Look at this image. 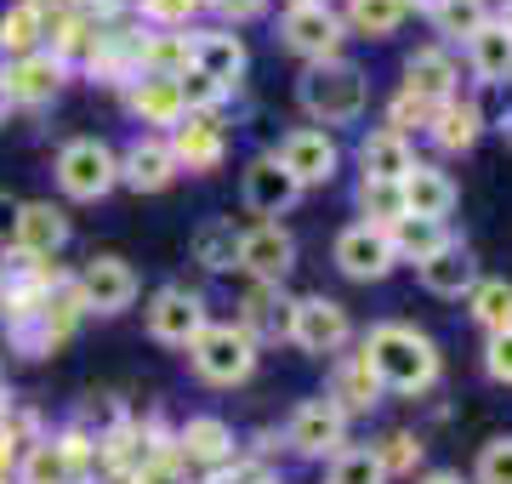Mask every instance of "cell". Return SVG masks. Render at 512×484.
<instances>
[{
  "label": "cell",
  "instance_id": "obj_1",
  "mask_svg": "<svg viewBox=\"0 0 512 484\" xmlns=\"http://www.w3.org/2000/svg\"><path fill=\"white\" fill-rule=\"evenodd\" d=\"M370 359V371H376V382H382V393H404V399H416V393H427L433 382H439V342L427 331H416V325H404V319H387V325H376V331L359 342Z\"/></svg>",
  "mask_w": 512,
  "mask_h": 484
},
{
  "label": "cell",
  "instance_id": "obj_2",
  "mask_svg": "<svg viewBox=\"0 0 512 484\" xmlns=\"http://www.w3.org/2000/svg\"><path fill=\"white\" fill-rule=\"evenodd\" d=\"M296 103L308 114L319 131L330 126H353V120H365L370 109V75L348 57H330V63H308L302 80H296Z\"/></svg>",
  "mask_w": 512,
  "mask_h": 484
},
{
  "label": "cell",
  "instance_id": "obj_3",
  "mask_svg": "<svg viewBox=\"0 0 512 484\" xmlns=\"http://www.w3.org/2000/svg\"><path fill=\"white\" fill-rule=\"evenodd\" d=\"M188 365H194V376L200 382H211V388H239V382H251L256 371V342L239 325H205L194 342H188Z\"/></svg>",
  "mask_w": 512,
  "mask_h": 484
},
{
  "label": "cell",
  "instance_id": "obj_4",
  "mask_svg": "<svg viewBox=\"0 0 512 484\" xmlns=\"http://www.w3.org/2000/svg\"><path fill=\"white\" fill-rule=\"evenodd\" d=\"M57 188L69 200H103L120 188V154L103 143V137H69L57 149Z\"/></svg>",
  "mask_w": 512,
  "mask_h": 484
},
{
  "label": "cell",
  "instance_id": "obj_5",
  "mask_svg": "<svg viewBox=\"0 0 512 484\" xmlns=\"http://www.w3.org/2000/svg\"><path fill=\"white\" fill-rule=\"evenodd\" d=\"M279 40L302 63H330V57H342V46H348V23L325 0H296V6H285V18H279Z\"/></svg>",
  "mask_w": 512,
  "mask_h": 484
},
{
  "label": "cell",
  "instance_id": "obj_6",
  "mask_svg": "<svg viewBox=\"0 0 512 484\" xmlns=\"http://www.w3.org/2000/svg\"><path fill=\"white\" fill-rule=\"evenodd\" d=\"M291 342L302 348V354L313 359H336V354H348V342H353V319L348 308L336 297H296V319H291Z\"/></svg>",
  "mask_w": 512,
  "mask_h": 484
},
{
  "label": "cell",
  "instance_id": "obj_7",
  "mask_svg": "<svg viewBox=\"0 0 512 484\" xmlns=\"http://www.w3.org/2000/svg\"><path fill=\"white\" fill-rule=\"evenodd\" d=\"M143 319H148V336H154L160 348H188V342L211 325L205 297L200 291H188V285H160V291L148 297Z\"/></svg>",
  "mask_w": 512,
  "mask_h": 484
},
{
  "label": "cell",
  "instance_id": "obj_8",
  "mask_svg": "<svg viewBox=\"0 0 512 484\" xmlns=\"http://www.w3.org/2000/svg\"><path fill=\"white\" fill-rule=\"evenodd\" d=\"M285 445H291L302 462H325V456H336V450L348 445V416L330 405L325 393H313V399H302V405L291 410Z\"/></svg>",
  "mask_w": 512,
  "mask_h": 484
},
{
  "label": "cell",
  "instance_id": "obj_9",
  "mask_svg": "<svg viewBox=\"0 0 512 484\" xmlns=\"http://www.w3.org/2000/svg\"><path fill=\"white\" fill-rule=\"evenodd\" d=\"M74 285H80V302H86V314L97 319H114L126 314L131 302H137V268H131L126 257H114V251H103V257H92L80 274H74Z\"/></svg>",
  "mask_w": 512,
  "mask_h": 484
},
{
  "label": "cell",
  "instance_id": "obj_10",
  "mask_svg": "<svg viewBox=\"0 0 512 484\" xmlns=\"http://www.w3.org/2000/svg\"><path fill=\"white\" fill-rule=\"evenodd\" d=\"M279 160V166L296 177V188H319L336 177V166H342V149H336V137L319 126H296L279 137V149H268Z\"/></svg>",
  "mask_w": 512,
  "mask_h": 484
},
{
  "label": "cell",
  "instance_id": "obj_11",
  "mask_svg": "<svg viewBox=\"0 0 512 484\" xmlns=\"http://www.w3.org/2000/svg\"><path fill=\"white\" fill-rule=\"evenodd\" d=\"M330 257H336V268H342L348 280H359V285H376V280H387V274L399 268L387 228H370V223H348V228H342L336 245H330Z\"/></svg>",
  "mask_w": 512,
  "mask_h": 484
},
{
  "label": "cell",
  "instance_id": "obj_12",
  "mask_svg": "<svg viewBox=\"0 0 512 484\" xmlns=\"http://www.w3.org/2000/svg\"><path fill=\"white\" fill-rule=\"evenodd\" d=\"M239 268L251 274V285H285L296 268V240L285 223H256L239 228Z\"/></svg>",
  "mask_w": 512,
  "mask_h": 484
},
{
  "label": "cell",
  "instance_id": "obj_13",
  "mask_svg": "<svg viewBox=\"0 0 512 484\" xmlns=\"http://www.w3.org/2000/svg\"><path fill=\"white\" fill-rule=\"evenodd\" d=\"M239 200H245V211H251V217L279 223V217L302 200V188H296V177L279 166L274 154H256L251 166L239 171Z\"/></svg>",
  "mask_w": 512,
  "mask_h": 484
},
{
  "label": "cell",
  "instance_id": "obj_14",
  "mask_svg": "<svg viewBox=\"0 0 512 484\" xmlns=\"http://www.w3.org/2000/svg\"><path fill=\"white\" fill-rule=\"evenodd\" d=\"M165 143H171L177 171H188V177H211V171H222V160H228V131L217 126V114H188Z\"/></svg>",
  "mask_w": 512,
  "mask_h": 484
},
{
  "label": "cell",
  "instance_id": "obj_15",
  "mask_svg": "<svg viewBox=\"0 0 512 484\" xmlns=\"http://www.w3.org/2000/svg\"><path fill=\"white\" fill-rule=\"evenodd\" d=\"M177 177H183V171L171 160V143L154 137V131L131 137L126 149H120V188H131V194H165Z\"/></svg>",
  "mask_w": 512,
  "mask_h": 484
},
{
  "label": "cell",
  "instance_id": "obj_16",
  "mask_svg": "<svg viewBox=\"0 0 512 484\" xmlns=\"http://www.w3.org/2000/svg\"><path fill=\"white\" fill-rule=\"evenodd\" d=\"M0 80H6V97H12V109H40V103H52L57 92H63V80H69V63L63 57H52L46 46L29 57H18V63H6L0 69Z\"/></svg>",
  "mask_w": 512,
  "mask_h": 484
},
{
  "label": "cell",
  "instance_id": "obj_17",
  "mask_svg": "<svg viewBox=\"0 0 512 484\" xmlns=\"http://www.w3.org/2000/svg\"><path fill=\"white\" fill-rule=\"evenodd\" d=\"M63 245H69V211L52 200H23L18 223H12V251H23L35 262H52Z\"/></svg>",
  "mask_w": 512,
  "mask_h": 484
},
{
  "label": "cell",
  "instance_id": "obj_18",
  "mask_svg": "<svg viewBox=\"0 0 512 484\" xmlns=\"http://www.w3.org/2000/svg\"><path fill=\"white\" fill-rule=\"evenodd\" d=\"M291 319H296V297L285 285H251L234 325L262 348V342H291Z\"/></svg>",
  "mask_w": 512,
  "mask_h": 484
},
{
  "label": "cell",
  "instance_id": "obj_19",
  "mask_svg": "<svg viewBox=\"0 0 512 484\" xmlns=\"http://www.w3.org/2000/svg\"><path fill=\"white\" fill-rule=\"evenodd\" d=\"M399 194H404V217H427V223H444L450 211H456L461 188L456 177L433 160H416V166L399 177Z\"/></svg>",
  "mask_w": 512,
  "mask_h": 484
},
{
  "label": "cell",
  "instance_id": "obj_20",
  "mask_svg": "<svg viewBox=\"0 0 512 484\" xmlns=\"http://www.w3.org/2000/svg\"><path fill=\"white\" fill-rule=\"evenodd\" d=\"M325 399L342 416H370V410L382 405V382H376V371H370V359H365V348L359 354H336L330 359V388H325Z\"/></svg>",
  "mask_w": 512,
  "mask_h": 484
},
{
  "label": "cell",
  "instance_id": "obj_21",
  "mask_svg": "<svg viewBox=\"0 0 512 484\" xmlns=\"http://www.w3.org/2000/svg\"><path fill=\"white\" fill-rule=\"evenodd\" d=\"M177 462L188 467H205V473H222V467L234 462V428L222 422V416H188L183 428H177Z\"/></svg>",
  "mask_w": 512,
  "mask_h": 484
},
{
  "label": "cell",
  "instance_id": "obj_22",
  "mask_svg": "<svg viewBox=\"0 0 512 484\" xmlns=\"http://www.w3.org/2000/svg\"><path fill=\"white\" fill-rule=\"evenodd\" d=\"M461 69L456 57H450V46H416V52L404 57V92L421 97V103H450V97H461Z\"/></svg>",
  "mask_w": 512,
  "mask_h": 484
},
{
  "label": "cell",
  "instance_id": "obj_23",
  "mask_svg": "<svg viewBox=\"0 0 512 484\" xmlns=\"http://www.w3.org/2000/svg\"><path fill=\"white\" fill-rule=\"evenodd\" d=\"M131 63H137V75L183 80L188 69H194V35H183V29H148V35H131Z\"/></svg>",
  "mask_w": 512,
  "mask_h": 484
},
{
  "label": "cell",
  "instance_id": "obj_24",
  "mask_svg": "<svg viewBox=\"0 0 512 484\" xmlns=\"http://www.w3.org/2000/svg\"><path fill=\"white\" fill-rule=\"evenodd\" d=\"M126 109H131V120H137V126H154V137H171V131L188 120L177 80H154V75H137L126 86Z\"/></svg>",
  "mask_w": 512,
  "mask_h": 484
},
{
  "label": "cell",
  "instance_id": "obj_25",
  "mask_svg": "<svg viewBox=\"0 0 512 484\" xmlns=\"http://www.w3.org/2000/svg\"><path fill=\"white\" fill-rule=\"evenodd\" d=\"M194 69H200L205 80H217L222 92L234 97V86L245 80V69H251V52H245V40H239L234 29H200V35H194Z\"/></svg>",
  "mask_w": 512,
  "mask_h": 484
},
{
  "label": "cell",
  "instance_id": "obj_26",
  "mask_svg": "<svg viewBox=\"0 0 512 484\" xmlns=\"http://www.w3.org/2000/svg\"><path fill=\"white\" fill-rule=\"evenodd\" d=\"M416 280H421V291H433V297H467L484 274H478L473 251H467L461 240H450V245H439L427 262H416Z\"/></svg>",
  "mask_w": 512,
  "mask_h": 484
},
{
  "label": "cell",
  "instance_id": "obj_27",
  "mask_svg": "<svg viewBox=\"0 0 512 484\" xmlns=\"http://www.w3.org/2000/svg\"><path fill=\"white\" fill-rule=\"evenodd\" d=\"M410 166H416V149L399 131H370L365 143H359V177L365 183H399Z\"/></svg>",
  "mask_w": 512,
  "mask_h": 484
},
{
  "label": "cell",
  "instance_id": "obj_28",
  "mask_svg": "<svg viewBox=\"0 0 512 484\" xmlns=\"http://www.w3.org/2000/svg\"><path fill=\"white\" fill-rule=\"evenodd\" d=\"M188 257L200 262L205 274H234L239 268V228L228 217H205L194 234H188Z\"/></svg>",
  "mask_w": 512,
  "mask_h": 484
},
{
  "label": "cell",
  "instance_id": "obj_29",
  "mask_svg": "<svg viewBox=\"0 0 512 484\" xmlns=\"http://www.w3.org/2000/svg\"><path fill=\"white\" fill-rule=\"evenodd\" d=\"M40 46H46V12H40L35 0L6 6V12H0V57L18 63V57L40 52Z\"/></svg>",
  "mask_w": 512,
  "mask_h": 484
},
{
  "label": "cell",
  "instance_id": "obj_30",
  "mask_svg": "<svg viewBox=\"0 0 512 484\" xmlns=\"http://www.w3.org/2000/svg\"><path fill=\"white\" fill-rule=\"evenodd\" d=\"M427 137H433L444 154H467L478 137H484V126H478V114H473V103H467V97H450V103H439V109H433Z\"/></svg>",
  "mask_w": 512,
  "mask_h": 484
},
{
  "label": "cell",
  "instance_id": "obj_31",
  "mask_svg": "<svg viewBox=\"0 0 512 484\" xmlns=\"http://www.w3.org/2000/svg\"><path fill=\"white\" fill-rule=\"evenodd\" d=\"M404 18H410L404 0H348V12H342L348 35L359 40H393L404 29Z\"/></svg>",
  "mask_w": 512,
  "mask_h": 484
},
{
  "label": "cell",
  "instance_id": "obj_32",
  "mask_svg": "<svg viewBox=\"0 0 512 484\" xmlns=\"http://www.w3.org/2000/svg\"><path fill=\"white\" fill-rule=\"evenodd\" d=\"M387 240H393V257L399 262H427L439 245H450V228L427 223V217H399V223L387 228Z\"/></svg>",
  "mask_w": 512,
  "mask_h": 484
},
{
  "label": "cell",
  "instance_id": "obj_33",
  "mask_svg": "<svg viewBox=\"0 0 512 484\" xmlns=\"http://www.w3.org/2000/svg\"><path fill=\"white\" fill-rule=\"evenodd\" d=\"M467 63H473L478 80H512V35L484 23L473 40H467Z\"/></svg>",
  "mask_w": 512,
  "mask_h": 484
},
{
  "label": "cell",
  "instance_id": "obj_34",
  "mask_svg": "<svg viewBox=\"0 0 512 484\" xmlns=\"http://www.w3.org/2000/svg\"><path fill=\"white\" fill-rule=\"evenodd\" d=\"M467 314H473V325L484 336L507 331L512 325V285L507 280H478L473 291H467Z\"/></svg>",
  "mask_w": 512,
  "mask_h": 484
},
{
  "label": "cell",
  "instance_id": "obj_35",
  "mask_svg": "<svg viewBox=\"0 0 512 484\" xmlns=\"http://www.w3.org/2000/svg\"><path fill=\"white\" fill-rule=\"evenodd\" d=\"M427 18H433V29H439L444 40H461V46H467V40L490 23V0H439Z\"/></svg>",
  "mask_w": 512,
  "mask_h": 484
},
{
  "label": "cell",
  "instance_id": "obj_36",
  "mask_svg": "<svg viewBox=\"0 0 512 484\" xmlns=\"http://www.w3.org/2000/svg\"><path fill=\"white\" fill-rule=\"evenodd\" d=\"M18 479H23V484H74V473H69V456H63V445H57V439H35V445L23 450V462H18Z\"/></svg>",
  "mask_w": 512,
  "mask_h": 484
},
{
  "label": "cell",
  "instance_id": "obj_37",
  "mask_svg": "<svg viewBox=\"0 0 512 484\" xmlns=\"http://www.w3.org/2000/svg\"><path fill=\"white\" fill-rule=\"evenodd\" d=\"M325 484H387L382 462H376V445H342L330 456Z\"/></svg>",
  "mask_w": 512,
  "mask_h": 484
},
{
  "label": "cell",
  "instance_id": "obj_38",
  "mask_svg": "<svg viewBox=\"0 0 512 484\" xmlns=\"http://www.w3.org/2000/svg\"><path fill=\"white\" fill-rule=\"evenodd\" d=\"M484 131H512V80H478V92L467 97Z\"/></svg>",
  "mask_w": 512,
  "mask_h": 484
},
{
  "label": "cell",
  "instance_id": "obj_39",
  "mask_svg": "<svg viewBox=\"0 0 512 484\" xmlns=\"http://www.w3.org/2000/svg\"><path fill=\"white\" fill-rule=\"evenodd\" d=\"M359 223H370V228H393L404 217V194H399V183H365L359 177Z\"/></svg>",
  "mask_w": 512,
  "mask_h": 484
},
{
  "label": "cell",
  "instance_id": "obj_40",
  "mask_svg": "<svg viewBox=\"0 0 512 484\" xmlns=\"http://www.w3.org/2000/svg\"><path fill=\"white\" fill-rule=\"evenodd\" d=\"M473 484H512V433H495L478 445Z\"/></svg>",
  "mask_w": 512,
  "mask_h": 484
},
{
  "label": "cell",
  "instance_id": "obj_41",
  "mask_svg": "<svg viewBox=\"0 0 512 484\" xmlns=\"http://www.w3.org/2000/svg\"><path fill=\"white\" fill-rule=\"evenodd\" d=\"M421 450L427 445H421L416 433H387L382 445H376V462H382L387 479H399V473H416L421 467Z\"/></svg>",
  "mask_w": 512,
  "mask_h": 484
},
{
  "label": "cell",
  "instance_id": "obj_42",
  "mask_svg": "<svg viewBox=\"0 0 512 484\" xmlns=\"http://www.w3.org/2000/svg\"><path fill=\"white\" fill-rule=\"evenodd\" d=\"M154 29H188V18H200L205 0H131Z\"/></svg>",
  "mask_w": 512,
  "mask_h": 484
},
{
  "label": "cell",
  "instance_id": "obj_43",
  "mask_svg": "<svg viewBox=\"0 0 512 484\" xmlns=\"http://www.w3.org/2000/svg\"><path fill=\"white\" fill-rule=\"evenodd\" d=\"M177 92H183V109L188 114H217L222 103H228V92H222L217 80H205L200 69H188V75L177 80Z\"/></svg>",
  "mask_w": 512,
  "mask_h": 484
},
{
  "label": "cell",
  "instance_id": "obj_44",
  "mask_svg": "<svg viewBox=\"0 0 512 484\" xmlns=\"http://www.w3.org/2000/svg\"><path fill=\"white\" fill-rule=\"evenodd\" d=\"M427 120H433V103H421V97L399 92L393 103H387V126H382V131H399V137H410V131H427Z\"/></svg>",
  "mask_w": 512,
  "mask_h": 484
},
{
  "label": "cell",
  "instance_id": "obj_45",
  "mask_svg": "<svg viewBox=\"0 0 512 484\" xmlns=\"http://www.w3.org/2000/svg\"><path fill=\"white\" fill-rule=\"evenodd\" d=\"M484 371H490V382L512 388V325H507V331H495L490 342H484Z\"/></svg>",
  "mask_w": 512,
  "mask_h": 484
},
{
  "label": "cell",
  "instance_id": "obj_46",
  "mask_svg": "<svg viewBox=\"0 0 512 484\" xmlns=\"http://www.w3.org/2000/svg\"><path fill=\"white\" fill-rule=\"evenodd\" d=\"M205 6H211V12L228 23V29H234V23H251V18H262V12H268V0H205Z\"/></svg>",
  "mask_w": 512,
  "mask_h": 484
},
{
  "label": "cell",
  "instance_id": "obj_47",
  "mask_svg": "<svg viewBox=\"0 0 512 484\" xmlns=\"http://www.w3.org/2000/svg\"><path fill=\"white\" fill-rule=\"evenodd\" d=\"M18 205H23V200H12V194L0 188V251L12 245V223H18Z\"/></svg>",
  "mask_w": 512,
  "mask_h": 484
},
{
  "label": "cell",
  "instance_id": "obj_48",
  "mask_svg": "<svg viewBox=\"0 0 512 484\" xmlns=\"http://www.w3.org/2000/svg\"><path fill=\"white\" fill-rule=\"evenodd\" d=\"M416 484H467L461 473H450V467H433V473H421Z\"/></svg>",
  "mask_w": 512,
  "mask_h": 484
},
{
  "label": "cell",
  "instance_id": "obj_49",
  "mask_svg": "<svg viewBox=\"0 0 512 484\" xmlns=\"http://www.w3.org/2000/svg\"><path fill=\"white\" fill-rule=\"evenodd\" d=\"M490 23H495V29H507V35H512V0H501V6H495V12H490Z\"/></svg>",
  "mask_w": 512,
  "mask_h": 484
},
{
  "label": "cell",
  "instance_id": "obj_50",
  "mask_svg": "<svg viewBox=\"0 0 512 484\" xmlns=\"http://www.w3.org/2000/svg\"><path fill=\"white\" fill-rule=\"evenodd\" d=\"M6 114H12V97H6V80H0V126H6Z\"/></svg>",
  "mask_w": 512,
  "mask_h": 484
},
{
  "label": "cell",
  "instance_id": "obj_51",
  "mask_svg": "<svg viewBox=\"0 0 512 484\" xmlns=\"http://www.w3.org/2000/svg\"><path fill=\"white\" fill-rule=\"evenodd\" d=\"M404 6H421V12H433V6H439V0H404Z\"/></svg>",
  "mask_w": 512,
  "mask_h": 484
}]
</instances>
